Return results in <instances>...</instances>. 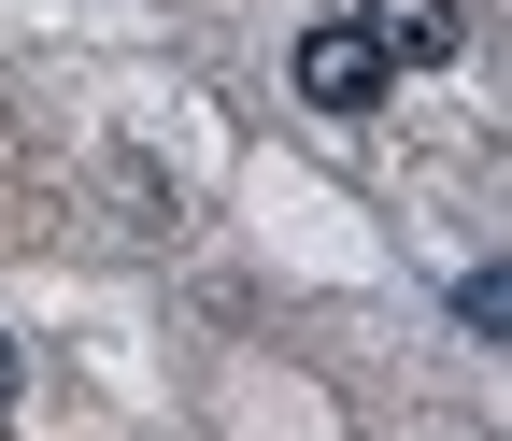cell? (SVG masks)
<instances>
[{
    "label": "cell",
    "instance_id": "cell-2",
    "mask_svg": "<svg viewBox=\"0 0 512 441\" xmlns=\"http://www.w3.org/2000/svg\"><path fill=\"white\" fill-rule=\"evenodd\" d=\"M356 29L399 72H441V57H470V0H356Z\"/></svg>",
    "mask_w": 512,
    "mask_h": 441
},
{
    "label": "cell",
    "instance_id": "cell-1",
    "mask_svg": "<svg viewBox=\"0 0 512 441\" xmlns=\"http://www.w3.org/2000/svg\"><path fill=\"white\" fill-rule=\"evenodd\" d=\"M285 86H299L313 114H384V86H399V57H384V43H370L356 15H328V29H299Z\"/></svg>",
    "mask_w": 512,
    "mask_h": 441
},
{
    "label": "cell",
    "instance_id": "cell-3",
    "mask_svg": "<svg viewBox=\"0 0 512 441\" xmlns=\"http://www.w3.org/2000/svg\"><path fill=\"white\" fill-rule=\"evenodd\" d=\"M456 328L470 342H512V271H456Z\"/></svg>",
    "mask_w": 512,
    "mask_h": 441
},
{
    "label": "cell",
    "instance_id": "cell-4",
    "mask_svg": "<svg viewBox=\"0 0 512 441\" xmlns=\"http://www.w3.org/2000/svg\"><path fill=\"white\" fill-rule=\"evenodd\" d=\"M29 399V356H15V328H0V413H15Z\"/></svg>",
    "mask_w": 512,
    "mask_h": 441
}]
</instances>
